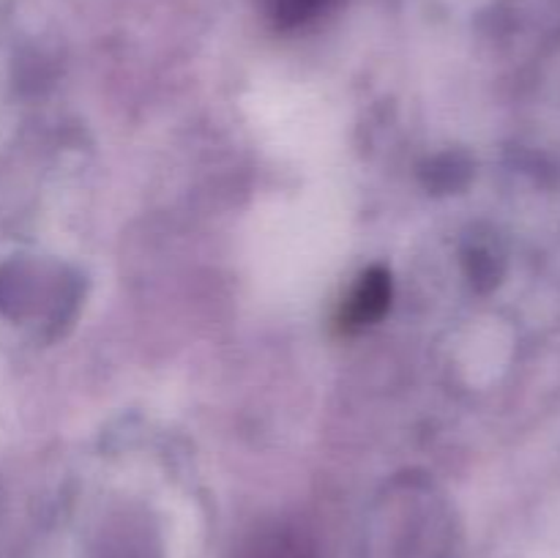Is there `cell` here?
I'll list each match as a JSON object with an SVG mask.
<instances>
[{"instance_id": "6da1fadb", "label": "cell", "mask_w": 560, "mask_h": 558, "mask_svg": "<svg viewBox=\"0 0 560 558\" xmlns=\"http://www.w3.org/2000/svg\"><path fill=\"white\" fill-rule=\"evenodd\" d=\"M388 304H392V277L383 268H370L366 274H361L353 293L345 299L339 326L342 332H359V328L372 326L386 315Z\"/></svg>"}, {"instance_id": "7a4b0ae2", "label": "cell", "mask_w": 560, "mask_h": 558, "mask_svg": "<svg viewBox=\"0 0 560 558\" xmlns=\"http://www.w3.org/2000/svg\"><path fill=\"white\" fill-rule=\"evenodd\" d=\"M339 3L342 0H266V9L279 31H293V27H304L320 20Z\"/></svg>"}]
</instances>
